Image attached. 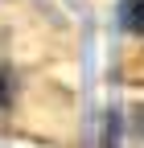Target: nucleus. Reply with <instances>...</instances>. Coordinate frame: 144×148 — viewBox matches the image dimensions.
<instances>
[{
  "label": "nucleus",
  "instance_id": "1",
  "mask_svg": "<svg viewBox=\"0 0 144 148\" xmlns=\"http://www.w3.org/2000/svg\"><path fill=\"white\" fill-rule=\"evenodd\" d=\"M115 25L128 37H144V0H119L115 4Z\"/></svg>",
  "mask_w": 144,
  "mask_h": 148
},
{
  "label": "nucleus",
  "instance_id": "2",
  "mask_svg": "<svg viewBox=\"0 0 144 148\" xmlns=\"http://www.w3.org/2000/svg\"><path fill=\"white\" fill-rule=\"evenodd\" d=\"M0 107H12V66L0 62Z\"/></svg>",
  "mask_w": 144,
  "mask_h": 148
},
{
  "label": "nucleus",
  "instance_id": "3",
  "mask_svg": "<svg viewBox=\"0 0 144 148\" xmlns=\"http://www.w3.org/2000/svg\"><path fill=\"white\" fill-rule=\"evenodd\" d=\"M132 132L144 140V103H136V107H132Z\"/></svg>",
  "mask_w": 144,
  "mask_h": 148
}]
</instances>
